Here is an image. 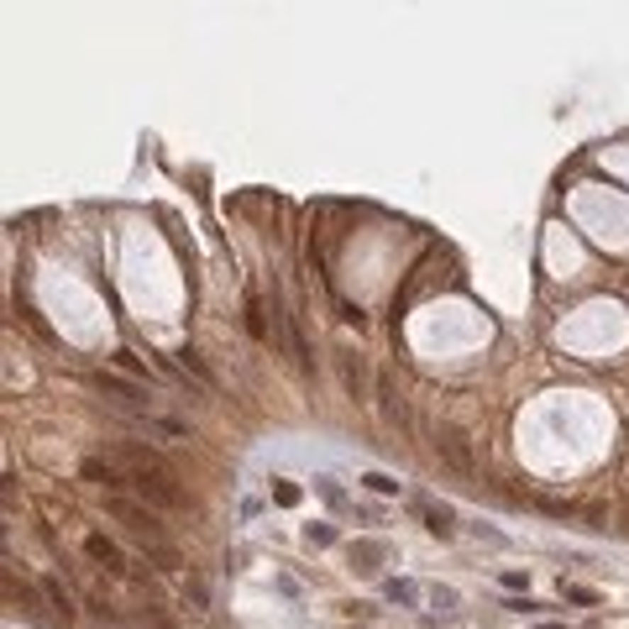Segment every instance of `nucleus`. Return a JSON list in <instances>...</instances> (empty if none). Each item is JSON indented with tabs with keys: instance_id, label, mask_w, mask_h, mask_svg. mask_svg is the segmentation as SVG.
Here are the masks:
<instances>
[{
	"instance_id": "11",
	"label": "nucleus",
	"mask_w": 629,
	"mask_h": 629,
	"mask_svg": "<svg viewBox=\"0 0 629 629\" xmlns=\"http://www.w3.org/2000/svg\"><path fill=\"white\" fill-rule=\"evenodd\" d=\"M43 593H48V603L63 613V624H74V598H69V587H63L58 577H48V582H43Z\"/></svg>"
},
{
	"instance_id": "9",
	"label": "nucleus",
	"mask_w": 629,
	"mask_h": 629,
	"mask_svg": "<svg viewBox=\"0 0 629 629\" xmlns=\"http://www.w3.org/2000/svg\"><path fill=\"white\" fill-rule=\"evenodd\" d=\"M378 399H383V420L394 425V430H404V425H409V409H404V399L394 394V383H378Z\"/></svg>"
},
{
	"instance_id": "12",
	"label": "nucleus",
	"mask_w": 629,
	"mask_h": 629,
	"mask_svg": "<svg viewBox=\"0 0 629 629\" xmlns=\"http://www.w3.org/2000/svg\"><path fill=\"white\" fill-rule=\"evenodd\" d=\"M179 362H184V367H189V372H194V378H199V383H205V388H216V372H210V367H205V357H199V352H194V346H184V352H179Z\"/></svg>"
},
{
	"instance_id": "21",
	"label": "nucleus",
	"mask_w": 629,
	"mask_h": 629,
	"mask_svg": "<svg viewBox=\"0 0 629 629\" xmlns=\"http://www.w3.org/2000/svg\"><path fill=\"white\" fill-rule=\"evenodd\" d=\"M503 608H514V613H535V608H540V603H530V598H508Z\"/></svg>"
},
{
	"instance_id": "10",
	"label": "nucleus",
	"mask_w": 629,
	"mask_h": 629,
	"mask_svg": "<svg viewBox=\"0 0 629 629\" xmlns=\"http://www.w3.org/2000/svg\"><path fill=\"white\" fill-rule=\"evenodd\" d=\"M142 556L152 561V567H163V572H179V567H184V556L173 551L168 540H152V545H142Z\"/></svg>"
},
{
	"instance_id": "13",
	"label": "nucleus",
	"mask_w": 629,
	"mask_h": 629,
	"mask_svg": "<svg viewBox=\"0 0 629 629\" xmlns=\"http://www.w3.org/2000/svg\"><path fill=\"white\" fill-rule=\"evenodd\" d=\"M378 556H383V545H378V540H367V545H352V567H357V572H378V567H372Z\"/></svg>"
},
{
	"instance_id": "3",
	"label": "nucleus",
	"mask_w": 629,
	"mask_h": 629,
	"mask_svg": "<svg viewBox=\"0 0 629 629\" xmlns=\"http://www.w3.org/2000/svg\"><path fill=\"white\" fill-rule=\"evenodd\" d=\"M435 451H440V462H446L457 477H477V457H472V440H467V430H457V425H440V430H435Z\"/></svg>"
},
{
	"instance_id": "8",
	"label": "nucleus",
	"mask_w": 629,
	"mask_h": 629,
	"mask_svg": "<svg viewBox=\"0 0 629 629\" xmlns=\"http://www.w3.org/2000/svg\"><path fill=\"white\" fill-rule=\"evenodd\" d=\"M420 514H425V530L440 535V540H451V535H457V514H451L446 503H420Z\"/></svg>"
},
{
	"instance_id": "17",
	"label": "nucleus",
	"mask_w": 629,
	"mask_h": 629,
	"mask_svg": "<svg viewBox=\"0 0 629 629\" xmlns=\"http://www.w3.org/2000/svg\"><path fill=\"white\" fill-rule=\"evenodd\" d=\"M273 499L284 503V508H294V503H299V488H294V483H284V477H278V483H273Z\"/></svg>"
},
{
	"instance_id": "14",
	"label": "nucleus",
	"mask_w": 629,
	"mask_h": 629,
	"mask_svg": "<svg viewBox=\"0 0 629 629\" xmlns=\"http://www.w3.org/2000/svg\"><path fill=\"white\" fill-rule=\"evenodd\" d=\"M561 598H567V603H582V608H593V603H598L593 587H572V582H561Z\"/></svg>"
},
{
	"instance_id": "2",
	"label": "nucleus",
	"mask_w": 629,
	"mask_h": 629,
	"mask_svg": "<svg viewBox=\"0 0 629 629\" xmlns=\"http://www.w3.org/2000/svg\"><path fill=\"white\" fill-rule=\"evenodd\" d=\"M105 514H111L116 525H126V535L137 545L163 540V514H157L152 503H137V499H126V493H105Z\"/></svg>"
},
{
	"instance_id": "16",
	"label": "nucleus",
	"mask_w": 629,
	"mask_h": 629,
	"mask_svg": "<svg viewBox=\"0 0 629 629\" xmlns=\"http://www.w3.org/2000/svg\"><path fill=\"white\" fill-rule=\"evenodd\" d=\"M362 483H367L372 493H399V477H388V472H367Z\"/></svg>"
},
{
	"instance_id": "19",
	"label": "nucleus",
	"mask_w": 629,
	"mask_h": 629,
	"mask_svg": "<svg viewBox=\"0 0 629 629\" xmlns=\"http://www.w3.org/2000/svg\"><path fill=\"white\" fill-rule=\"evenodd\" d=\"M304 540H310V545H330V540H336V530H330V525H310V530H304Z\"/></svg>"
},
{
	"instance_id": "7",
	"label": "nucleus",
	"mask_w": 629,
	"mask_h": 629,
	"mask_svg": "<svg viewBox=\"0 0 629 629\" xmlns=\"http://www.w3.org/2000/svg\"><path fill=\"white\" fill-rule=\"evenodd\" d=\"M341 383H346V394H352V399L367 394V362L357 352H341Z\"/></svg>"
},
{
	"instance_id": "5",
	"label": "nucleus",
	"mask_w": 629,
	"mask_h": 629,
	"mask_svg": "<svg viewBox=\"0 0 629 629\" xmlns=\"http://www.w3.org/2000/svg\"><path fill=\"white\" fill-rule=\"evenodd\" d=\"M84 477H89V483H100L105 493H126V488H131L126 467H121V462H100V457L84 462Z\"/></svg>"
},
{
	"instance_id": "18",
	"label": "nucleus",
	"mask_w": 629,
	"mask_h": 629,
	"mask_svg": "<svg viewBox=\"0 0 629 629\" xmlns=\"http://www.w3.org/2000/svg\"><path fill=\"white\" fill-rule=\"evenodd\" d=\"M383 593L394 598V603H414V582H388Z\"/></svg>"
},
{
	"instance_id": "6",
	"label": "nucleus",
	"mask_w": 629,
	"mask_h": 629,
	"mask_svg": "<svg viewBox=\"0 0 629 629\" xmlns=\"http://www.w3.org/2000/svg\"><path fill=\"white\" fill-rule=\"evenodd\" d=\"M84 551H89V561H95L100 572H111V577H126V556L116 551V545L105 540V535H89V540H84Z\"/></svg>"
},
{
	"instance_id": "4",
	"label": "nucleus",
	"mask_w": 629,
	"mask_h": 629,
	"mask_svg": "<svg viewBox=\"0 0 629 629\" xmlns=\"http://www.w3.org/2000/svg\"><path fill=\"white\" fill-rule=\"evenodd\" d=\"M95 394L116 399V404H126V409H152L147 388H142V383H126V378H116V372H95Z\"/></svg>"
},
{
	"instance_id": "15",
	"label": "nucleus",
	"mask_w": 629,
	"mask_h": 629,
	"mask_svg": "<svg viewBox=\"0 0 629 629\" xmlns=\"http://www.w3.org/2000/svg\"><path fill=\"white\" fill-rule=\"evenodd\" d=\"M247 325H252V336L267 341V320H262V304L257 299H247Z\"/></svg>"
},
{
	"instance_id": "20",
	"label": "nucleus",
	"mask_w": 629,
	"mask_h": 629,
	"mask_svg": "<svg viewBox=\"0 0 629 629\" xmlns=\"http://www.w3.org/2000/svg\"><path fill=\"white\" fill-rule=\"evenodd\" d=\"M116 367H126V372H147V367H142V362H137L131 352H116Z\"/></svg>"
},
{
	"instance_id": "22",
	"label": "nucleus",
	"mask_w": 629,
	"mask_h": 629,
	"mask_svg": "<svg viewBox=\"0 0 629 629\" xmlns=\"http://www.w3.org/2000/svg\"><path fill=\"white\" fill-rule=\"evenodd\" d=\"M540 629H567V624H540Z\"/></svg>"
},
{
	"instance_id": "1",
	"label": "nucleus",
	"mask_w": 629,
	"mask_h": 629,
	"mask_svg": "<svg viewBox=\"0 0 629 629\" xmlns=\"http://www.w3.org/2000/svg\"><path fill=\"white\" fill-rule=\"evenodd\" d=\"M121 467H126L131 493H137L142 503H152V508H194L189 493L179 488V472H173L152 446H121Z\"/></svg>"
}]
</instances>
